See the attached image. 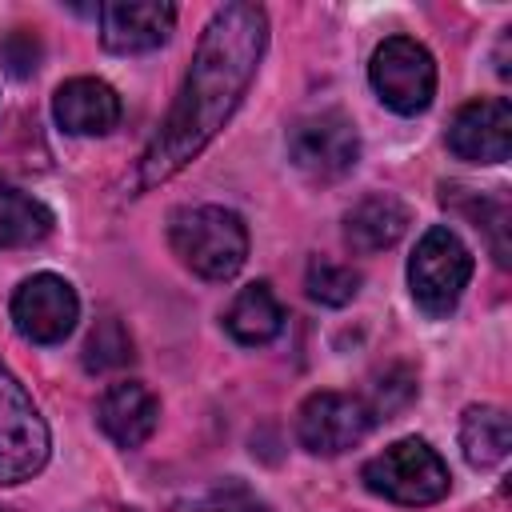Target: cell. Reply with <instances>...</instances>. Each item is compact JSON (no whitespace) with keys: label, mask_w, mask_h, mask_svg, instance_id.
Instances as JSON below:
<instances>
[{"label":"cell","mask_w":512,"mask_h":512,"mask_svg":"<svg viewBox=\"0 0 512 512\" xmlns=\"http://www.w3.org/2000/svg\"><path fill=\"white\" fill-rule=\"evenodd\" d=\"M264 48H268V12L260 4L232 0L212 12L192 52L180 96L136 164V180H132L136 192L172 180L216 140V132L232 120L248 84L256 80Z\"/></svg>","instance_id":"obj_1"},{"label":"cell","mask_w":512,"mask_h":512,"mask_svg":"<svg viewBox=\"0 0 512 512\" xmlns=\"http://www.w3.org/2000/svg\"><path fill=\"white\" fill-rule=\"evenodd\" d=\"M168 244L204 280H232L248 260V228L224 204L180 208L168 220Z\"/></svg>","instance_id":"obj_2"},{"label":"cell","mask_w":512,"mask_h":512,"mask_svg":"<svg viewBox=\"0 0 512 512\" xmlns=\"http://www.w3.org/2000/svg\"><path fill=\"white\" fill-rule=\"evenodd\" d=\"M364 484L368 492L392 500V504H408V508H424L448 496L452 476L448 464L440 460V452L420 440V436H404L396 444H388L380 456H372L364 464Z\"/></svg>","instance_id":"obj_3"},{"label":"cell","mask_w":512,"mask_h":512,"mask_svg":"<svg viewBox=\"0 0 512 512\" xmlns=\"http://www.w3.org/2000/svg\"><path fill=\"white\" fill-rule=\"evenodd\" d=\"M472 252L468 244L448 228V224H432L420 240H416V252L408 260V292L416 300V308L432 320L448 316L468 280H472Z\"/></svg>","instance_id":"obj_4"},{"label":"cell","mask_w":512,"mask_h":512,"mask_svg":"<svg viewBox=\"0 0 512 512\" xmlns=\"http://www.w3.org/2000/svg\"><path fill=\"white\" fill-rule=\"evenodd\" d=\"M48 424L28 388L0 360V484H24L48 464Z\"/></svg>","instance_id":"obj_5"},{"label":"cell","mask_w":512,"mask_h":512,"mask_svg":"<svg viewBox=\"0 0 512 512\" xmlns=\"http://www.w3.org/2000/svg\"><path fill=\"white\" fill-rule=\"evenodd\" d=\"M368 80L392 112L416 116L436 96V60L420 40L388 36L376 44V52L368 60Z\"/></svg>","instance_id":"obj_6"},{"label":"cell","mask_w":512,"mask_h":512,"mask_svg":"<svg viewBox=\"0 0 512 512\" xmlns=\"http://www.w3.org/2000/svg\"><path fill=\"white\" fill-rule=\"evenodd\" d=\"M288 160L316 184L344 180L360 160V136L356 124L340 108H324L312 116H300L288 132Z\"/></svg>","instance_id":"obj_7"},{"label":"cell","mask_w":512,"mask_h":512,"mask_svg":"<svg viewBox=\"0 0 512 512\" xmlns=\"http://www.w3.org/2000/svg\"><path fill=\"white\" fill-rule=\"evenodd\" d=\"M372 408L348 392H312L296 412V440L312 456H340L372 428Z\"/></svg>","instance_id":"obj_8"},{"label":"cell","mask_w":512,"mask_h":512,"mask_svg":"<svg viewBox=\"0 0 512 512\" xmlns=\"http://www.w3.org/2000/svg\"><path fill=\"white\" fill-rule=\"evenodd\" d=\"M80 320L76 288L56 272H36L12 292V324L32 344H60Z\"/></svg>","instance_id":"obj_9"},{"label":"cell","mask_w":512,"mask_h":512,"mask_svg":"<svg viewBox=\"0 0 512 512\" xmlns=\"http://www.w3.org/2000/svg\"><path fill=\"white\" fill-rule=\"evenodd\" d=\"M448 148L468 164H500L512 152V104L504 96L464 104L448 124Z\"/></svg>","instance_id":"obj_10"},{"label":"cell","mask_w":512,"mask_h":512,"mask_svg":"<svg viewBox=\"0 0 512 512\" xmlns=\"http://www.w3.org/2000/svg\"><path fill=\"white\" fill-rule=\"evenodd\" d=\"M100 44L116 56H136L160 48L176 28V8L164 0H112L96 8Z\"/></svg>","instance_id":"obj_11"},{"label":"cell","mask_w":512,"mask_h":512,"mask_svg":"<svg viewBox=\"0 0 512 512\" xmlns=\"http://www.w3.org/2000/svg\"><path fill=\"white\" fill-rule=\"evenodd\" d=\"M96 424L120 448H140L160 424V400L140 380H116L96 400Z\"/></svg>","instance_id":"obj_12"},{"label":"cell","mask_w":512,"mask_h":512,"mask_svg":"<svg viewBox=\"0 0 512 512\" xmlns=\"http://www.w3.org/2000/svg\"><path fill=\"white\" fill-rule=\"evenodd\" d=\"M52 116L72 136H104L120 124V96L96 76H72L56 88Z\"/></svg>","instance_id":"obj_13"},{"label":"cell","mask_w":512,"mask_h":512,"mask_svg":"<svg viewBox=\"0 0 512 512\" xmlns=\"http://www.w3.org/2000/svg\"><path fill=\"white\" fill-rule=\"evenodd\" d=\"M408 224H412V212L404 200H396L392 192H372L344 212V240L352 252L372 256L392 248L408 232Z\"/></svg>","instance_id":"obj_14"},{"label":"cell","mask_w":512,"mask_h":512,"mask_svg":"<svg viewBox=\"0 0 512 512\" xmlns=\"http://www.w3.org/2000/svg\"><path fill=\"white\" fill-rule=\"evenodd\" d=\"M224 328H228V336H232L236 344L260 348V344H268V340L280 336V328H284V308H280L276 292H272L264 280H256V284H248V288H240V292L232 296V304L224 308Z\"/></svg>","instance_id":"obj_15"},{"label":"cell","mask_w":512,"mask_h":512,"mask_svg":"<svg viewBox=\"0 0 512 512\" xmlns=\"http://www.w3.org/2000/svg\"><path fill=\"white\" fill-rule=\"evenodd\" d=\"M460 448L472 468H496L512 448L508 412L496 404H472L460 420Z\"/></svg>","instance_id":"obj_16"},{"label":"cell","mask_w":512,"mask_h":512,"mask_svg":"<svg viewBox=\"0 0 512 512\" xmlns=\"http://www.w3.org/2000/svg\"><path fill=\"white\" fill-rule=\"evenodd\" d=\"M52 208L24 188L0 180V248H28L52 232Z\"/></svg>","instance_id":"obj_17"},{"label":"cell","mask_w":512,"mask_h":512,"mask_svg":"<svg viewBox=\"0 0 512 512\" xmlns=\"http://www.w3.org/2000/svg\"><path fill=\"white\" fill-rule=\"evenodd\" d=\"M304 288L316 304L324 308H344L356 300L360 292V272L352 264H340V260H328V256H316L304 272Z\"/></svg>","instance_id":"obj_18"},{"label":"cell","mask_w":512,"mask_h":512,"mask_svg":"<svg viewBox=\"0 0 512 512\" xmlns=\"http://www.w3.org/2000/svg\"><path fill=\"white\" fill-rule=\"evenodd\" d=\"M132 360V340L120 328V320H100L84 344V368L88 372H108Z\"/></svg>","instance_id":"obj_19"},{"label":"cell","mask_w":512,"mask_h":512,"mask_svg":"<svg viewBox=\"0 0 512 512\" xmlns=\"http://www.w3.org/2000/svg\"><path fill=\"white\" fill-rule=\"evenodd\" d=\"M0 60L8 64L12 76H32L36 64H40V44H36V36H28L24 28L8 32V36L0 40Z\"/></svg>","instance_id":"obj_20"}]
</instances>
